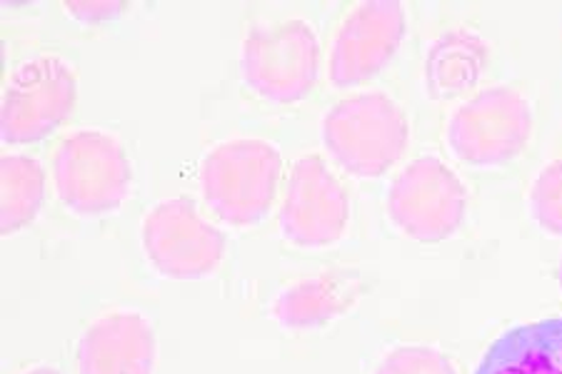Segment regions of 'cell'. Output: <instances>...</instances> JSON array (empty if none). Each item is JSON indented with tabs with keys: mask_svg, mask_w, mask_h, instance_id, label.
<instances>
[{
	"mask_svg": "<svg viewBox=\"0 0 562 374\" xmlns=\"http://www.w3.org/2000/svg\"><path fill=\"white\" fill-rule=\"evenodd\" d=\"M285 172L278 145L258 135L215 143L198 168L203 209L217 225L252 230L278 209Z\"/></svg>",
	"mask_w": 562,
	"mask_h": 374,
	"instance_id": "6da1fadb",
	"label": "cell"
},
{
	"mask_svg": "<svg viewBox=\"0 0 562 374\" xmlns=\"http://www.w3.org/2000/svg\"><path fill=\"white\" fill-rule=\"evenodd\" d=\"M411 117L385 90H356L325 111L321 145L342 175L378 180L411 148Z\"/></svg>",
	"mask_w": 562,
	"mask_h": 374,
	"instance_id": "7a4b0ae2",
	"label": "cell"
},
{
	"mask_svg": "<svg viewBox=\"0 0 562 374\" xmlns=\"http://www.w3.org/2000/svg\"><path fill=\"white\" fill-rule=\"evenodd\" d=\"M48 175L58 203L80 220L117 213L135 190L128 148L103 127H78L63 135L50 150Z\"/></svg>",
	"mask_w": 562,
	"mask_h": 374,
	"instance_id": "3957f363",
	"label": "cell"
},
{
	"mask_svg": "<svg viewBox=\"0 0 562 374\" xmlns=\"http://www.w3.org/2000/svg\"><path fill=\"white\" fill-rule=\"evenodd\" d=\"M535 135V103L518 83H493L452 107L442 143L470 170H503L528 150Z\"/></svg>",
	"mask_w": 562,
	"mask_h": 374,
	"instance_id": "277c9868",
	"label": "cell"
},
{
	"mask_svg": "<svg viewBox=\"0 0 562 374\" xmlns=\"http://www.w3.org/2000/svg\"><path fill=\"white\" fill-rule=\"evenodd\" d=\"M238 70L256 98L278 107L301 105L321 83V38L305 18L256 25L240 43Z\"/></svg>",
	"mask_w": 562,
	"mask_h": 374,
	"instance_id": "5b68a950",
	"label": "cell"
},
{
	"mask_svg": "<svg viewBox=\"0 0 562 374\" xmlns=\"http://www.w3.org/2000/svg\"><path fill=\"white\" fill-rule=\"evenodd\" d=\"M468 185L435 152L405 162L385 190L387 223L418 245H440L456 237L468 220Z\"/></svg>",
	"mask_w": 562,
	"mask_h": 374,
	"instance_id": "8992f818",
	"label": "cell"
},
{
	"mask_svg": "<svg viewBox=\"0 0 562 374\" xmlns=\"http://www.w3.org/2000/svg\"><path fill=\"white\" fill-rule=\"evenodd\" d=\"M140 248L150 270L170 282L213 277L228 254V235L190 195L160 200L143 217Z\"/></svg>",
	"mask_w": 562,
	"mask_h": 374,
	"instance_id": "52a82bcc",
	"label": "cell"
},
{
	"mask_svg": "<svg viewBox=\"0 0 562 374\" xmlns=\"http://www.w3.org/2000/svg\"><path fill=\"white\" fill-rule=\"evenodd\" d=\"M276 213L278 233L290 248L330 250L350 230V190L328 158L305 152L290 162Z\"/></svg>",
	"mask_w": 562,
	"mask_h": 374,
	"instance_id": "ba28073f",
	"label": "cell"
},
{
	"mask_svg": "<svg viewBox=\"0 0 562 374\" xmlns=\"http://www.w3.org/2000/svg\"><path fill=\"white\" fill-rule=\"evenodd\" d=\"M78 105V72L58 53H38L15 66L0 103L5 148L35 145L58 133Z\"/></svg>",
	"mask_w": 562,
	"mask_h": 374,
	"instance_id": "9c48e42d",
	"label": "cell"
},
{
	"mask_svg": "<svg viewBox=\"0 0 562 374\" xmlns=\"http://www.w3.org/2000/svg\"><path fill=\"white\" fill-rule=\"evenodd\" d=\"M407 35V8L397 0L356 3L335 31L325 53V78L338 90L368 86L383 72Z\"/></svg>",
	"mask_w": 562,
	"mask_h": 374,
	"instance_id": "30bf717a",
	"label": "cell"
},
{
	"mask_svg": "<svg viewBox=\"0 0 562 374\" xmlns=\"http://www.w3.org/2000/svg\"><path fill=\"white\" fill-rule=\"evenodd\" d=\"M158 332L138 309H111L86 325L76 342V374H156Z\"/></svg>",
	"mask_w": 562,
	"mask_h": 374,
	"instance_id": "8fae6325",
	"label": "cell"
},
{
	"mask_svg": "<svg viewBox=\"0 0 562 374\" xmlns=\"http://www.w3.org/2000/svg\"><path fill=\"white\" fill-rule=\"evenodd\" d=\"M368 292V280L356 268H330L297 277L276 292L268 317L290 335L321 332L350 315Z\"/></svg>",
	"mask_w": 562,
	"mask_h": 374,
	"instance_id": "7c38bea8",
	"label": "cell"
},
{
	"mask_svg": "<svg viewBox=\"0 0 562 374\" xmlns=\"http://www.w3.org/2000/svg\"><path fill=\"white\" fill-rule=\"evenodd\" d=\"M473 374H562V315L505 330L483 352Z\"/></svg>",
	"mask_w": 562,
	"mask_h": 374,
	"instance_id": "4fadbf2b",
	"label": "cell"
},
{
	"mask_svg": "<svg viewBox=\"0 0 562 374\" xmlns=\"http://www.w3.org/2000/svg\"><path fill=\"white\" fill-rule=\"evenodd\" d=\"M487 66V48L477 33L456 29L442 33L425 56V90L432 100L470 93Z\"/></svg>",
	"mask_w": 562,
	"mask_h": 374,
	"instance_id": "5bb4252c",
	"label": "cell"
},
{
	"mask_svg": "<svg viewBox=\"0 0 562 374\" xmlns=\"http://www.w3.org/2000/svg\"><path fill=\"white\" fill-rule=\"evenodd\" d=\"M48 182L50 175L33 155L5 152L0 158V235L13 237L38 220Z\"/></svg>",
	"mask_w": 562,
	"mask_h": 374,
	"instance_id": "9a60e30c",
	"label": "cell"
},
{
	"mask_svg": "<svg viewBox=\"0 0 562 374\" xmlns=\"http://www.w3.org/2000/svg\"><path fill=\"white\" fill-rule=\"evenodd\" d=\"M528 217L542 235L562 240V158L538 170L528 188Z\"/></svg>",
	"mask_w": 562,
	"mask_h": 374,
	"instance_id": "2e32d148",
	"label": "cell"
},
{
	"mask_svg": "<svg viewBox=\"0 0 562 374\" xmlns=\"http://www.w3.org/2000/svg\"><path fill=\"white\" fill-rule=\"evenodd\" d=\"M373 374H460L452 354L432 344H395L378 360Z\"/></svg>",
	"mask_w": 562,
	"mask_h": 374,
	"instance_id": "e0dca14e",
	"label": "cell"
},
{
	"mask_svg": "<svg viewBox=\"0 0 562 374\" xmlns=\"http://www.w3.org/2000/svg\"><path fill=\"white\" fill-rule=\"evenodd\" d=\"M63 8L80 23H103L123 13L125 3H66Z\"/></svg>",
	"mask_w": 562,
	"mask_h": 374,
	"instance_id": "ac0fdd59",
	"label": "cell"
},
{
	"mask_svg": "<svg viewBox=\"0 0 562 374\" xmlns=\"http://www.w3.org/2000/svg\"><path fill=\"white\" fill-rule=\"evenodd\" d=\"M21 374H60V370L53 367V364H33V367L23 370Z\"/></svg>",
	"mask_w": 562,
	"mask_h": 374,
	"instance_id": "d6986e66",
	"label": "cell"
},
{
	"mask_svg": "<svg viewBox=\"0 0 562 374\" xmlns=\"http://www.w3.org/2000/svg\"><path fill=\"white\" fill-rule=\"evenodd\" d=\"M555 280H558V290H560V295H562V254H560L558 268H555Z\"/></svg>",
	"mask_w": 562,
	"mask_h": 374,
	"instance_id": "ffe728a7",
	"label": "cell"
}]
</instances>
